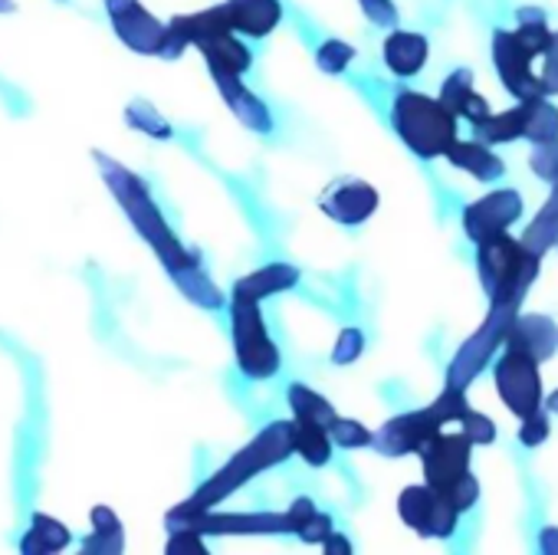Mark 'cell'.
Masks as SVG:
<instances>
[{"instance_id":"obj_28","label":"cell","mask_w":558,"mask_h":555,"mask_svg":"<svg viewBox=\"0 0 558 555\" xmlns=\"http://www.w3.org/2000/svg\"><path fill=\"white\" fill-rule=\"evenodd\" d=\"M434 418H437V424L444 427V424H450V421H463L466 418V411H470V401H466V391H460V388H444L437 398H434V405L427 408Z\"/></svg>"},{"instance_id":"obj_18","label":"cell","mask_w":558,"mask_h":555,"mask_svg":"<svg viewBox=\"0 0 558 555\" xmlns=\"http://www.w3.org/2000/svg\"><path fill=\"white\" fill-rule=\"evenodd\" d=\"M440 102L460 119H466L470 125H480V122H486L493 112H489V102L476 93V86H473V73L470 70H457V73H450L447 80H444V86H440Z\"/></svg>"},{"instance_id":"obj_14","label":"cell","mask_w":558,"mask_h":555,"mask_svg":"<svg viewBox=\"0 0 558 555\" xmlns=\"http://www.w3.org/2000/svg\"><path fill=\"white\" fill-rule=\"evenodd\" d=\"M506 349L525 352L542 365L558 352V323L542 313H519V319L506 336Z\"/></svg>"},{"instance_id":"obj_7","label":"cell","mask_w":558,"mask_h":555,"mask_svg":"<svg viewBox=\"0 0 558 555\" xmlns=\"http://www.w3.org/2000/svg\"><path fill=\"white\" fill-rule=\"evenodd\" d=\"M106 14L112 21L116 37L142 57L178 60L187 50V44L168 24H161L142 8V0H106Z\"/></svg>"},{"instance_id":"obj_6","label":"cell","mask_w":558,"mask_h":555,"mask_svg":"<svg viewBox=\"0 0 558 555\" xmlns=\"http://www.w3.org/2000/svg\"><path fill=\"white\" fill-rule=\"evenodd\" d=\"M230 333H233V352H236V369L253 378H272L279 372V349L266 333L259 303L250 300L246 293L230 297Z\"/></svg>"},{"instance_id":"obj_37","label":"cell","mask_w":558,"mask_h":555,"mask_svg":"<svg viewBox=\"0 0 558 555\" xmlns=\"http://www.w3.org/2000/svg\"><path fill=\"white\" fill-rule=\"evenodd\" d=\"M519 441L525 444V447H538L542 441H548V414H532V418H525L522 421V427H519Z\"/></svg>"},{"instance_id":"obj_41","label":"cell","mask_w":558,"mask_h":555,"mask_svg":"<svg viewBox=\"0 0 558 555\" xmlns=\"http://www.w3.org/2000/svg\"><path fill=\"white\" fill-rule=\"evenodd\" d=\"M14 11H17L14 0H0V14H14Z\"/></svg>"},{"instance_id":"obj_24","label":"cell","mask_w":558,"mask_h":555,"mask_svg":"<svg viewBox=\"0 0 558 555\" xmlns=\"http://www.w3.org/2000/svg\"><path fill=\"white\" fill-rule=\"evenodd\" d=\"M287 398L293 408V421H306V424H319V427H332L339 421L336 408L319 391H313L310 385H300V382L290 385Z\"/></svg>"},{"instance_id":"obj_19","label":"cell","mask_w":558,"mask_h":555,"mask_svg":"<svg viewBox=\"0 0 558 555\" xmlns=\"http://www.w3.org/2000/svg\"><path fill=\"white\" fill-rule=\"evenodd\" d=\"M300 283V269L290 266V263H269V266H259L253 269L250 276H243V280H236V293H246L250 300L263 303L276 293H287Z\"/></svg>"},{"instance_id":"obj_34","label":"cell","mask_w":558,"mask_h":555,"mask_svg":"<svg viewBox=\"0 0 558 555\" xmlns=\"http://www.w3.org/2000/svg\"><path fill=\"white\" fill-rule=\"evenodd\" d=\"M165 555H210V552H207L201 532H194V529H171Z\"/></svg>"},{"instance_id":"obj_11","label":"cell","mask_w":558,"mask_h":555,"mask_svg":"<svg viewBox=\"0 0 558 555\" xmlns=\"http://www.w3.org/2000/svg\"><path fill=\"white\" fill-rule=\"evenodd\" d=\"M398 512L414 532H421L427 539H450L453 529H457V519H460V512L437 490H430L427 483L424 486H408L398 496Z\"/></svg>"},{"instance_id":"obj_30","label":"cell","mask_w":558,"mask_h":555,"mask_svg":"<svg viewBox=\"0 0 558 555\" xmlns=\"http://www.w3.org/2000/svg\"><path fill=\"white\" fill-rule=\"evenodd\" d=\"M329 437H332V444H339L345 450H359V447H372L375 444V434L365 424L352 421V418H339L329 427Z\"/></svg>"},{"instance_id":"obj_35","label":"cell","mask_w":558,"mask_h":555,"mask_svg":"<svg viewBox=\"0 0 558 555\" xmlns=\"http://www.w3.org/2000/svg\"><path fill=\"white\" fill-rule=\"evenodd\" d=\"M362 4V14L375 24V27H388V31H398V8L391 0H359Z\"/></svg>"},{"instance_id":"obj_17","label":"cell","mask_w":558,"mask_h":555,"mask_svg":"<svg viewBox=\"0 0 558 555\" xmlns=\"http://www.w3.org/2000/svg\"><path fill=\"white\" fill-rule=\"evenodd\" d=\"M385 67L408 80V76H417L424 67H427V57H430V44L424 34H411V31H391L388 40H385Z\"/></svg>"},{"instance_id":"obj_23","label":"cell","mask_w":558,"mask_h":555,"mask_svg":"<svg viewBox=\"0 0 558 555\" xmlns=\"http://www.w3.org/2000/svg\"><path fill=\"white\" fill-rule=\"evenodd\" d=\"M473 135L483 145H509L515 138H525V102H519L506 112H493L486 122L473 125Z\"/></svg>"},{"instance_id":"obj_15","label":"cell","mask_w":558,"mask_h":555,"mask_svg":"<svg viewBox=\"0 0 558 555\" xmlns=\"http://www.w3.org/2000/svg\"><path fill=\"white\" fill-rule=\"evenodd\" d=\"M220 8H223L230 31L253 37V40L269 37L279 27V21H283V4H279V0H227Z\"/></svg>"},{"instance_id":"obj_39","label":"cell","mask_w":558,"mask_h":555,"mask_svg":"<svg viewBox=\"0 0 558 555\" xmlns=\"http://www.w3.org/2000/svg\"><path fill=\"white\" fill-rule=\"evenodd\" d=\"M538 548H542V555H558V529H555V526H545V529H542Z\"/></svg>"},{"instance_id":"obj_12","label":"cell","mask_w":558,"mask_h":555,"mask_svg":"<svg viewBox=\"0 0 558 555\" xmlns=\"http://www.w3.org/2000/svg\"><path fill=\"white\" fill-rule=\"evenodd\" d=\"M444 427L437 424V418L424 408V411H408V414H398L391 421H385L378 431H375V450L385 454V457H404V454H421L434 434H440Z\"/></svg>"},{"instance_id":"obj_38","label":"cell","mask_w":558,"mask_h":555,"mask_svg":"<svg viewBox=\"0 0 558 555\" xmlns=\"http://www.w3.org/2000/svg\"><path fill=\"white\" fill-rule=\"evenodd\" d=\"M323 552H326V555H352V542H349L345 535L332 532V535L323 542Z\"/></svg>"},{"instance_id":"obj_29","label":"cell","mask_w":558,"mask_h":555,"mask_svg":"<svg viewBox=\"0 0 558 555\" xmlns=\"http://www.w3.org/2000/svg\"><path fill=\"white\" fill-rule=\"evenodd\" d=\"M355 60V47L345 44V40H326L319 50H316V67L329 76H339L349 70V63Z\"/></svg>"},{"instance_id":"obj_31","label":"cell","mask_w":558,"mask_h":555,"mask_svg":"<svg viewBox=\"0 0 558 555\" xmlns=\"http://www.w3.org/2000/svg\"><path fill=\"white\" fill-rule=\"evenodd\" d=\"M529 168L548 181V184H558V138L548 142V145H535L532 155H529Z\"/></svg>"},{"instance_id":"obj_26","label":"cell","mask_w":558,"mask_h":555,"mask_svg":"<svg viewBox=\"0 0 558 555\" xmlns=\"http://www.w3.org/2000/svg\"><path fill=\"white\" fill-rule=\"evenodd\" d=\"M525 138L532 145H548L558 138V109L548 99L525 102Z\"/></svg>"},{"instance_id":"obj_25","label":"cell","mask_w":558,"mask_h":555,"mask_svg":"<svg viewBox=\"0 0 558 555\" xmlns=\"http://www.w3.org/2000/svg\"><path fill=\"white\" fill-rule=\"evenodd\" d=\"M296 424V454L310 463V467H326L332 460V437L329 427L319 424H306V421H293Z\"/></svg>"},{"instance_id":"obj_22","label":"cell","mask_w":558,"mask_h":555,"mask_svg":"<svg viewBox=\"0 0 558 555\" xmlns=\"http://www.w3.org/2000/svg\"><path fill=\"white\" fill-rule=\"evenodd\" d=\"M89 519H93V535H86V542L76 555H122L125 529H122L119 516L109 506H96L89 512Z\"/></svg>"},{"instance_id":"obj_8","label":"cell","mask_w":558,"mask_h":555,"mask_svg":"<svg viewBox=\"0 0 558 555\" xmlns=\"http://www.w3.org/2000/svg\"><path fill=\"white\" fill-rule=\"evenodd\" d=\"M496 391L502 398V405L515 414V418H532L542 411L545 395H542V372L538 362L525 352H512L506 349L496 359Z\"/></svg>"},{"instance_id":"obj_21","label":"cell","mask_w":558,"mask_h":555,"mask_svg":"<svg viewBox=\"0 0 558 555\" xmlns=\"http://www.w3.org/2000/svg\"><path fill=\"white\" fill-rule=\"evenodd\" d=\"M70 542H73V532L60 519L47 512H34L31 529L21 539V555H60Z\"/></svg>"},{"instance_id":"obj_13","label":"cell","mask_w":558,"mask_h":555,"mask_svg":"<svg viewBox=\"0 0 558 555\" xmlns=\"http://www.w3.org/2000/svg\"><path fill=\"white\" fill-rule=\"evenodd\" d=\"M319 207L345 227H359L365 224L375 210H378V191L368 181L359 178H339L326 188Z\"/></svg>"},{"instance_id":"obj_33","label":"cell","mask_w":558,"mask_h":555,"mask_svg":"<svg viewBox=\"0 0 558 555\" xmlns=\"http://www.w3.org/2000/svg\"><path fill=\"white\" fill-rule=\"evenodd\" d=\"M460 427H463V434L470 437V444H473V447H476V444H480V447H486V444H493V441H496V424H493L483 411H473V408H470V411H466V418L460 421Z\"/></svg>"},{"instance_id":"obj_2","label":"cell","mask_w":558,"mask_h":555,"mask_svg":"<svg viewBox=\"0 0 558 555\" xmlns=\"http://www.w3.org/2000/svg\"><path fill=\"white\" fill-rule=\"evenodd\" d=\"M296 450V424L290 421H276L269 424L266 431H259L240 454H233L227 460V467H220L187 503L174 506L168 512V526L181 522V519H191V516H201V512H210L220 499H227L236 486H243L246 480H253L256 473L283 463L290 454Z\"/></svg>"},{"instance_id":"obj_10","label":"cell","mask_w":558,"mask_h":555,"mask_svg":"<svg viewBox=\"0 0 558 555\" xmlns=\"http://www.w3.org/2000/svg\"><path fill=\"white\" fill-rule=\"evenodd\" d=\"M522 217V194L512 191V188H499V191H489L486 197L466 204L463 210V230L466 237L483 246L496 237H506V230Z\"/></svg>"},{"instance_id":"obj_5","label":"cell","mask_w":558,"mask_h":555,"mask_svg":"<svg viewBox=\"0 0 558 555\" xmlns=\"http://www.w3.org/2000/svg\"><path fill=\"white\" fill-rule=\"evenodd\" d=\"M470 450L473 444L463 431L460 434L440 431L421 450L427 486L437 490L457 512H466L480 499V480L470 473Z\"/></svg>"},{"instance_id":"obj_40","label":"cell","mask_w":558,"mask_h":555,"mask_svg":"<svg viewBox=\"0 0 558 555\" xmlns=\"http://www.w3.org/2000/svg\"><path fill=\"white\" fill-rule=\"evenodd\" d=\"M545 411H548V414H558V388L545 398Z\"/></svg>"},{"instance_id":"obj_4","label":"cell","mask_w":558,"mask_h":555,"mask_svg":"<svg viewBox=\"0 0 558 555\" xmlns=\"http://www.w3.org/2000/svg\"><path fill=\"white\" fill-rule=\"evenodd\" d=\"M538 266H542V256L509 233L483 243L476 253V273H480V283L489 303H502V300L522 303L535 283Z\"/></svg>"},{"instance_id":"obj_9","label":"cell","mask_w":558,"mask_h":555,"mask_svg":"<svg viewBox=\"0 0 558 555\" xmlns=\"http://www.w3.org/2000/svg\"><path fill=\"white\" fill-rule=\"evenodd\" d=\"M532 63H535V53L515 37V31H496L493 34V67H496L502 86L509 89V96H515L519 102L545 99L542 80L532 70Z\"/></svg>"},{"instance_id":"obj_1","label":"cell","mask_w":558,"mask_h":555,"mask_svg":"<svg viewBox=\"0 0 558 555\" xmlns=\"http://www.w3.org/2000/svg\"><path fill=\"white\" fill-rule=\"evenodd\" d=\"M106 188L112 191V197L119 201V207L125 210V217L132 220V227L138 230V237L155 250V256L161 260V266L168 269V276L174 280V287L201 310H220L223 306V293L217 290V283L210 280V273L204 269L201 256L194 250H187L178 233L171 230V224L165 220V214L158 210L148 184L129 171L122 161L109 158L106 152H93Z\"/></svg>"},{"instance_id":"obj_27","label":"cell","mask_w":558,"mask_h":555,"mask_svg":"<svg viewBox=\"0 0 558 555\" xmlns=\"http://www.w3.org/2000/svg\"><path fill=\"white\" fill-rule=\"evenodd\" d=\"M125 122H129L135 132H142V135H151V138H171V125H168V119H165L151 102H145V99L129 102V109H125Z\"/></svg>"},{"instance_id":"obj_20","label":"cell","mask_w":558,"mask_h":555,"mask_svg":"<svg viewBox=\"0 0 558 555\" xmlns=\"http://www.w3.org/2000/svg\"><path fill=\"white\" fill-rule=\"evenodd\" d=\"M447 161H450L453 168L473 174L476 181H496V178L506 174V161H502L496 152H489V145H483V142H476V138H473V142H457V145L447 152Z\"/></svg>"},{"instance_id":"obj_36","label":"cell","mask_w":558,"mask_h":555,"mask_svg":"<svg viewBox=\"0 0 558 555\" xmlns=\"http://www.w3.org/2000/svg\"><path fill=\"white\" fill-rule=\"evenodd\" d=\"M538 80H542L545 99H548V96H558V31H555V37H551V44H548V50H545V57H542V73H538Z\"/></svg>"},{"instance_id":"obj_3","label":"cell","mask_w":558,"mask_h":555,"mask_svg":"<svg viewBox=\"0 0 558 555\" xmlns=\"http://www.w3.org/2000/svg\"><path fill=\"white\" fill-rule=\"evenodd\" d=\"M391 125L401 135V142L417 155V158H447V152L460 142L457 138V116L440 102L424 93L404 89L398 93L391 106Z\"/></svg>"},{"instance_id":"obj_32","label":"cell","mask_w":558,"mask_h":555,"mask_svg":"<svg viewBox=\"0 0 558 555\" xmlns=\"http://www.w3.org/2000/svg\"><path fill=\"white\" fill-rule=\"evenodd\" d=\"M365 352V336L359 329H342L332 349V362L336 365H355L359 355Z\"/></svg>"},{"instance_id":"obj_16","label":"cell","mask_w":558,"mask_h":555,"mask_svg":"<svg viewBox=\"0 0 558 555\" xmlns=\"http://www.w3.org/2000/svg\"><path fill=\"white\" fill-rule=\"evenodd\" d=\"M210 80L217 83V89H220V96H223L227 109L240 119V125H243V129L259 132V135L272 132V116H269L266 102H263V99H256V96L243 86V76L210 73Z\"/></svg>"}]
</instances>
